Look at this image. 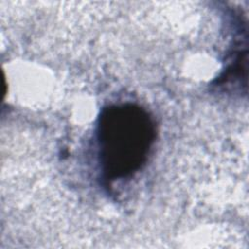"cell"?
Segmentation results:
<instances>
[{"label":"cell","instance_id":"1","mask_svg":"<svg viewBox=\"0 0 249 249\" xmlns=\"http://www.w3.org/2000/svg\"><path fill=\"white\" fill-rule=\"evenodd\" d=\"M154 118L134 103L104 107L97 120L99 164L108 182L133 176L146 163L156 140Z\"/></svg>","mask_w":249,"mask_h":249}]
</instances>
